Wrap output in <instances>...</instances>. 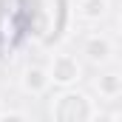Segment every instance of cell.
I'll return each instance as SVG.
<instances>
[{"instance_id": "cell-1", "label": "cell", "mask_w": 122, "mask_h": 122, "mask_svg": "<svg viewBox=\"0 0 122 122\" xmlns=\"http://www.w3.org/2000/svg\"><path fill=\"white\" fill-rule=\"evenodd\" d=\"M94 114H97V108L88 99V94L74 91V88H65L51 102V119L54 122H91Z\"/></svg>"}, {"instance_id": "cell-2", "label": "cell", "mask_w": 122, "mask_h": 122, "mask_svg": "<svg viewBox=\"0 0 122 122\" xmlns=\"http://www.w3.org/2000/svg\"><path fill=\"white\" fill-rule=\"evenodd\" d=\"M48 77H51L54 85L71 88V85L80 82V77H82V65H80L77 57H71V54H54L51 62H48Z\"/></svg>"}, {"instance_id": "cell-3", "label": "cell", "mask_w": 122, "mask_h": 122, "mask_svg": "<svg viewBox=\"0 0 122 122\" xmlns=\"http://www.w3.org/2000/svg\"><path fill=\"white\" fill-rule=\"evenodd\" d=\"M82 54L88 57V62L102 65V62L111 60V54H114V43H111L105 34H91V37H85V43H82Z\"/></svg>"}, {"instance_id": "cell-4", "label": "cell", "mask_w": 122, "mask_h": 122, "mask_svg": "<svg viewBox=\"0 0 122 122\" xmlns=\"http://www.w3.org/2000/svg\"><path fill=\"white\" fill-rule=\"evenodd\" d=\"M20 85H23V91H26V94H31V97H37V94L48 91V85H51L48 68H43V65H29V68H23Z\"/></svg>"}, {"instance_id": "cell-5", "label": "cell", "mask_w": 122, "mask_h": 122, "mask_svg": "<svg viewBox=\"0 0 122 122\" xmlns=\"http://www.w3.org/2000/svg\"><path fill=\"white\" fill-rule=\"evenodd\" d=\"M108 9H111L108 0H77V14H80L82 20H88V23L102 20V17L108 14Z\"/></svg>"}, {"instance_id": "cell-6", "label": "cell", "mask_w": 122, "mask_h": 122, "mask_svg": "<svg viewBox=\"0 0 122 122\" xmlns=\"http://www.w3.org/2000/svg\"><path fill=\"white\" fill-rule=\"evenodd\" d=\"M97 91L102 94L105 99H114V97H119V94H122V77H119V74H114V71L102 74V77L97 80Z\"/></svg>"}, {"instance_id": "cell-7", "label": "cell", "mask_w": 122, "mask_h": 122, "mask_svg": "<svg viewBox=\"0 0 122 122\" xmlns=\"http://www.w3.org/2000/svg\"><path fill=\"white\" fill-rule=\"evenodd\" d=\"M0 122H29L26 119V114H20V111H9V114H3Z\"/></svg>"}, {"instance_id": "cell-8", "label": "cell", "mask_w": 122, "mask_h": 122, "mask_svg": "<svg viewBox=\"0 0 122 122\" xmlns=\"http://www.w3.org/2000/svg\"><path fill=\"white\" fill-rule=\"evenodd\" d=\"M91 122H117V117H114V114H99V111H97V114L91 117Z\"/></svg>"}, {"instance_id": "cell-9", "label": "cell", "mask_w": 122, "mask_h": 122, "mask_svg": "<svg viewBox=\"0 0 122 122\" xmlns=\"http://www.w3.org/2000/svg\"><path fill=\"white\" fill-rule=\"evenodd\" d=\"M117 26H119V31H122V14H119V20H117Z\"/></svg>"}, {"instance_id": "cell-10", "label": "cell", "mask_w": 122, "mask_h": 122, "mask_svg": "<svg viewBox=\"0 0 122 122\" xmlns=\"http://www.w3.org/2000/svg\"><path fill=\"white\" fill-rule=\"evenodd\" d=\"M3 114H6V111H3V105H0V117H3Z\"/></svg>"}]
</instances>
